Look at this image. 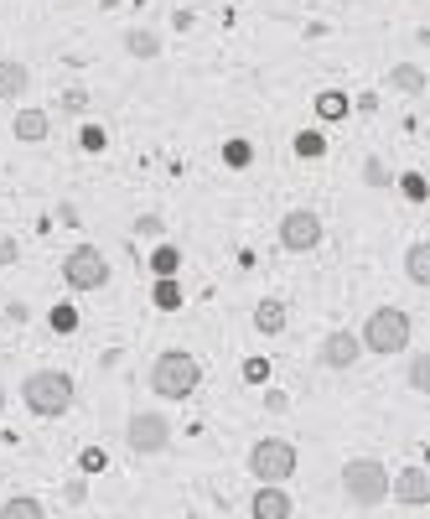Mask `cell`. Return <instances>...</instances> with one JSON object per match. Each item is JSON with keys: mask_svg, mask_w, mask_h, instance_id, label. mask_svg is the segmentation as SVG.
<instances>
[{"mask_svg": "<svg viewBox=\"0 0 430 519\" xmlns=\"http://www.w3.org/2000/svg\"><path fill=\"white\" fill-rule=\"evenodd\" d=\"M21 400H26V411H32V415L58 421V415L73 411V379H68L62 369H37V374H26Z\"/></svg>", "mask_w": 430, "mask_h": 519, "instance_id": "cell-1", "label": "cell"}, {"mask_svg": "<svg viewBox=\"0 0 430 519\" xmlns=\"http://www.w3.org/2000/svg\"><path fill=\"white\" fill-rule=\"evenodd\" d=\"M203 385V364L192 358V353H161L156 364H151V390L161 394V400H187V394Z\"/></svg>", "mask_w": 430, "mask_h": 519, "instance_id": "cell-2", "label": "cell"}, {"mask_svg": "<svg viewBox=\"0 0 430 519\" xmlns=\"http://www.w3.org/2000/svg\"><path fill=\"white\" fill-rule=\"evenodd\" d=\"M410 332H415V322H410V311H399V307H379L363 322V348L369 353H405L410 348Z\"/></svg>", "mask_w": 430, "mask_h": 519, "instance_id": "cell-3", "label": "cell"}, {"mask_svg": "<svg viewBox=\"0 0 430 519\" xmlns=\"http://www.w3.org/2000/svg\"><path fill=\"white\" fill-rule=\"evenodd\" d=\"M343 494H348L358 509L384 504V498H389V473H384V462H373V457H352L348 468H343Z\"/></svg>", "mask_w": 430, "mask_h": 519, "instance_id": "cell-4", "label": "cell"}, {"mask_svg": "<svg viewBox=\"0 0 430 519\" xmlns=\"http://www.w3.org/2000/svg\"><path fill=\"white\" fill-rule=\"evenodd\" d=\"M249 473L260 477V483H286V477L296 473V447L280 441V436L254 441V447H249Z\"/></svg>", "mask_w": 430, "mask_h": 519, "instance_id": "cell-5", "label": "cell"}, {"mask_svg": "<svg viewBox=\"0 0 430 519\" xmlns=\"http://www.w3.org/2000/svg\"><path fill=\"white\" fill-rule=\"evenodd\" d=\"M62 281L73 291H104L109 286V260L94 245H73L68 260H62Z\"/></svg>", "mask_w": 430, "mask_h": 519, "instance_id": "cell-6", "label": "cell"}, {"mask_svg": "<svg viewBox=\"0 0 430 519\" xmlns=\"http://www.w3.org/2000/svg\"><path fill=\"white\" fill-rule=\"evenodd\" d=\"M124 441H130V452H166L171 447V421L161 411H135L130 415V426H124Z\"/></svg>", "mask_w": 430, "mask_h": 519, "instance_id": "cell-7", "label": "cell"}, {"mask_svg": "<svg viewBox=\"0 0 430 519\" xmlns=\"http://www.w3.org/2000/svg\"><path fill=\"white\" fill-rule=\"evenodd\" d=\"M280 245H286L290 255H311V249L322 245V218H316L311 208L286 213V218H280Z\"/></svg>", "mask_w": 430, "mask_h": 519, "instance_id": "cell-8", "label": "cell"}, {"mask_svg": "<svg viewBox=\"0 0 430 519\" xmlns=\"http://www.w3.org/2000/svg\"><path fill=\"white\" fill-rule=\"evenodd\" d=\"M389 494L399 498V504L420 509V504H430V473H425V468H405V473L389 483Z\"/></svg>", "mask_w": 430, "mask_h": 519, "instance_id": "cell-9", "label": "cell"}, {"mask_svg": "<svg viewBox=\"0 0 430 519\" xmlns=\"http://www.w3.org/2000/svg\"><path fill=\"white\" fill-rule=\"evenodd\" d=\"M358 353H363V343H358L352 332H327V343H322V364H327V369H352V364H358Z\"/></svg>", "mask_w": 430, "mask_h": 519, "instance_id": "cell-10", "label": "cell"}, {"mask_svg": "<svg viewBox=\"0 0 430 519\" xmlns=\"http://www.w3.org/2000/svg\"><path fill=\"white\" fill-rule=\"evenodd\" d=\"M11 135L26 141V145L47 141V135H52V115H47V109H21L16 120H11Z\"/></svg>", "mask_w": 430, "mask_h": 519, "instance_id": "cell-11", "label": "cell"}, {"mask_svg": "<svg viewBox=\"0 0 430 519\" xmlns=\"http://www.w3.org/2000/svg\"><path fill=\"white\" fill-rule=\"evenodd\" d=\"M249 509H254V519H290V494L286 488H275V483H265Z\"/></svg>", "mask_w": 430, "mask_h": 519, "instance_id": "cell-12", "label": "cell"}, {"mask_svg": "<svg viewBox=\"0 0 430 519\" xmlns=\"http://www.w3.org/2000/svg\"><path fill=\"white\" fill-rule=\"evenodd\" d=\"M32 88V73H26V62H11V58H0V99L5 104H16L21 94Z\"/></svg>", "mask_w": 430, "mask_h": 519, "instance_id": "cell-13", "label": "cell"}, {"mask_svg": "<svg viewBox=\"0 0 430 519\" xmlns=\"http://www.w3.org/2000/svg\"><path fill=\"white\" fill-rule=\"evenodd\" d=\"M311 109H316V120L337 125V120H348V115H352V99H348V94H343V88H322Z\"/></svg>", "mask_w": 430, "mask_h": 519, "instance_id": "cell-14", "label": "cell"}, {"mask_svg": "<svg viewBox=\"0 0 430 519\" xmlns=\"http://www.w3.org/2000/svg\"><path fill=\"white\" fill-rule=\"evenodd\" d=\"M405 275H410L415 286H430V245L425 239L410 245V255H405Z\"/></svg>", "mask_w": 430, "mask_h": 519, "instance_id": "cell-15", "label": "cell"}, {"mask_svg": "<svg viewBox=\"0 0 430 519\" xmlns=\"http://www.w3.org/2000/svg\"><path fill=\"white\" fill-rule=\"evenodd\" d=\"M254 328L265 332V338L286 332V307H280V301H260V307H254Z\"/></svg>", "mask_w": 430, "mask_h": 519, "instance_id": "cell-16", "label": "cell"}, {"mask_svg": "<svg viewBox=\"0 0 430 519\" xmlns=\"http://www.w3.org/2000/svg\"><path fill=\"white\" fill-rule=\"evenodd\" d=\"M389 83L399 88V94H425V73H420L415 62H399V68L389 73Z\"/></svg>", "mask_w": 430, "mask_h": 519, "instance_id": "cell-17", "label": "cell"}, {"mask_svg": "<svg viewBox=\"0 0 430 519\" xmlns=\"http://www.w3.org/2000/svg\"><path fill=\"white\" fill-rule=\"evenodd\" d=\"M0 519H47V514H41L37 498L16 494V498H5V504H0Z\"/></svg>", "mask_w": 430, "mask_h": 519, "instance_id": "cell-18", "label": "cell"}, {"mask_svg": "<svg viewBox=\"0 0 430 519\" xmlns=\"http://www.w3.org/2000/svg\"><path fill=\"white\" fill-rule=\"evenodd\" d=\"M124 52H135V58H156V52H161V37H156V32H130V37H124Z\"/></svg>", "mask_w": 430, "mask_h": 519, "instance_id": "cell-19", "label": "cell"}, {"mask_svg": "<svg viewBox=\"0 0 430 519\" xmlns=\"http://www.w3.org/2000/svg\"><path fill=\"white\" fill-rule=\"evenodd\" d=\"M156 307H161V311H177V307H182V286H177L171 275H161V281H156Z\"/></svg>", "mask_w": 430, "mask_h": 519, "instance_id": "cell-20", "label": "cell"}, {"mask_svg": "<svg viewBox=\"0 0 430 519\" xmlns=\"http://www.w3.org/2000/svg\"><path fill=\"white\" fill-rule=\"evenodd\" d=\"M322 151H327V141H322L316 130H301V135H296V156H301V162H316Z\"/></svg>", "mask_w": 430, "mask_h": 519, "instance_id": "cell-21", "label": "cell"}, {"mask_svg": "<svg viewBox=\"0 0 430 519\" xmlns=\"http://www.w3.org/2000/svg\"><path fill=\"white\" fill-rule=\"evenodd\" d=\"M177 265H182V255H177V245H161L156 255H151V270H156V275H177Z\"/></svg>", "mask_w": 430, "mask_h": 519, "instance_id": "cell-22", "label": "cell"}, {"mask_svg": "<svg viewBox=\"0 0 430 519\" xmlns=\"http://www.w3.org/2000/svg\"><path fill=\"white\" fill-rule=\"evenodd\" d=\"M224 162L233 166V171H244V166L254 162V145H249V141H228L224 145Z\"/></svg>", "mask_w": 430, "mask_h": 519, "instance_id": "cell-23", "label": "cell"}, {"mask_svg": "<svg viewBox=\"0 0 430 519\" xmlns=\"http://www.w3.org/2000/svg\"><path fill=\"white\" fill-rule=\"evenodd\" d=\"M399 192H405L410 203H425V198H430V187H425V177H420V171H405V177H399Z\"/></svg>", "mask_w": 430, "mask_h": 519, "instance_id": "cell-24", "label": "cell"}, {"mask_svg": "<svg viewBox=\"0 0 430 519\" xmlns=\"http://www.w3.org/2000/svg\"><path fill=\"white\" fill-rule=\"evenodd\" d=\"M410 385L415 390H430V353H415L410 358Z\"/></svg>", "mask_w": 430, "mask_h": 519, "instance_id": "cell-25", "label": "cell"}, {"mask_svg": "<svg viewBox=\"0 0 430 519\" xmlns=\"http://www.w3.org/2000/svg\"><path fill=\"white\" fill-rule=\"evenodd\" d=\"M47 322H52V332H62V338H68V332L78 328V311H73V307H52V317H47Z\"/></svg>", "mask_w": 430, "mask_h": 519, "instance_id": "cell-26", "label": "cell"}, {"mask_svg": "<svg viewBox=\"0 0 430 519\" xmlns=\"http://www.w3.org/2000/svg\"><path fill=\"white\" fill-rule=\"evenodd\" d=\"M78 141H83V151H104V141H109V135H104L99 125H83V130H78Z\"/></svg>", "mask_w": 430, "mask_h": 519, "instance_id": "cell-27", "label": "cell"}, {"mask_svg": "<svg viewBox=\"0 0 430 519\" xmlns=\"http://www.w3.org/2000/svg\"><path fill=\"white\" fill-rule=\"evenodd\" d=\"M363 182H369V187H384V182H389L384 162H363Z\"/></svg>", "mask_w": 430, "mask_h": 519, "instance_id": "cell-28", "label": "cell"}, {"mask_svg": "<svg viewBox=\"0 0 430 519\" xmlns=\"http://www.w3.org/2000/svg\"><path fill=\"white\" fill-rule=\"evenodd\" d=\"M21 260V245L16 239H0V265H16Z\"/></svg>", "mask_w": 430, "mask_h": 519, "instance_id": "cell-29", "label": "cell"}, {"mask_svg": "<svg viewBox=\"0 0 430 519\" xmlns=\"http://www.w3.org/2000/svg\"><path fill=\"white\" fill-rule=\"evenodd\" d=\"M265 374H270V364H265V358H249V369H244V379H249V385H260Z\"/></svg>", "mask_w": 430, "mask_h": 519, "instance_id": "cell-30", "label": "cell"}, {"mask_svg": "<svg viewBox=\"0 0 430 519\" xmlns=\"http://www.w3.org/2000/svg\"><path fill=\"white\" fill-rule=\"evenodd\" d=\"M265 411H275V415H280V411H290V400H286L280 390H270V394H265Z\"/></svg>", "mask_w": 430, "mask_h": 519, "instance_id": "cell-31", "label": "cell"}, {"mask_svg": "<svg viewBox=\"0 0 430 519\" xmlns=\"http://www.w3.org/2000/svg\"><path fill=\"white\" fill-rule=\"evenodd\" d=\"M0 411H5V385H0Z\"/></svg>", "mask_w": 430, "mask_h": 519, "instance_id": "cell-32", "label": "cell"}]
</instances>
